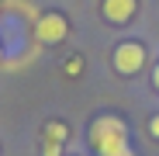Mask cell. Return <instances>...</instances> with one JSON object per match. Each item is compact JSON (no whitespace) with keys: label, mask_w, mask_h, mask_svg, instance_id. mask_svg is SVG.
Instances as JSON below:
<instances>
[{"label":"cell","mask_w":159,"mask_h":156,"mask_svg":"<svg viewBox=\"0 0 159 156\" xmlns=\"http://www.w3.org/2000/svg\"><path fill=\"white\" fill-rule=\"evenodd\" d=\"M4 56H7V49H4V38H0V63H4Z\"/></svg>","instance_id":"cell-9"},{"label":"cell","mask_w":159,"mask_h":156,"mask_svg":"<svg viewBox=\"0 0 159 156\" xmlns=\"http://www.w3.org/2000/svg\"><path fill=\"white\" fill-rule=\"evenodd\" d=\"M145 59H149V52H145V45L142 42H118L114 45V52H111V66H114V73L118 76H135L142 66H145Z\"/></svg>","instance_id":"cell-2"},{"label":"cell","mask_w":159,"mask_h":156,"mask_svg":"<svg viewBox=\"0 0 159 156\" xmlns=\"http://www.w3.org/2000/svg\"><path fill=\"white\" fill-rule=\"evenodd\" d=\"M87 146L93 156H111V153H121L128 149V125L118 118V115H100L90 121L87 128Z\"/></svg>","instance_id":"cell-1"},{"label":"cell","mask_w":159,"mask_h":156,"mask_svg":"<svg viewBox=\"0 0 159 156\" xmlns=\"http://www.w3.org/2000/svg\"><path fill=\"white\" fill-rule=\"evenodd\" d=\"M152 87H156V90H159V63H156V66H152Z\"/></svg>","instance_id":"cell-7"},{"label":"cell","mask_w":159,"mask_h":156,"mask_svg":"<svg viewBox=\"0 0 159 156\" xmlns=\"http://www.w3.org/2000/svg\"><path fill=\"white\" fill-rule=\"evenodd\" d=\"M42 139H45V142H59V146H66V139H69V125L59 121V118H48V121L42 125Z\"/></svg>","instance_id":"cell-5"},{"label":"cell","mask_w":159,"mask_h":156,"mask_svg":"<svg viewBox=\"0 0 159 156\" xmlns=\"http://www.w3.org/2000/svg\"><path fill=\"white\" fill-rule=\"evenodd\" d=\"M111 156H135V153H131V146H128V149H121V153H111Z\"/></svg>","instance_id":"cell-8"},{"label":"cell","mask_w":159,"mask_h":156,"mask_svg":"<svg viewBox=\"0 0 159 156\" xmlns=\"http://www.w3.org/2000/svg\"><path fill=\"white\" fill-rule=\"evenodd\" d=\"M100 14L111 24H128L139 14V0H100Z\"/></svg>","instance_id":"cell-4"},{"label":"cell","mask_w":159,"mask_h":156,"mask_svg":"<svg viewBox=\"0 0 159 156\" xmlns=\"http://www.w3.org/2000/svg\"><path fill=\"white\" fill-rule=\"evenodd\" d=\"M149 135H152V139H159V115H152V118H149Z\"/></svg>","instance_id":"cell-6"},{"label":"cell","mask_w":159,"mask_h":156,"mask_svg":"<svg viewBox=\"0 0 159 156\" xmlns=\"http://www.w3.org/2000/svg\"><path fill=\"white\" fill-rule=\"evenodd\" d=\"M35 42L38 45H59V42H66V35H69V21H66V14H59V11H45V14H38L35 17Z\"/></svg>","instance_id":"cell-3"},{"label":"cell","mask_w":159,"mask_h":156,"mask_svg":"<svg viewBox=\"0 0 159 156\" xmlns=\"http://www.w3.org/2000/svg\"><path fill=\"white\" fill-rule=\"evenodd\" d=\"M0 7H4V0H0Z\"/></svg>","instance_id":"cell-10"}]
</instances>
